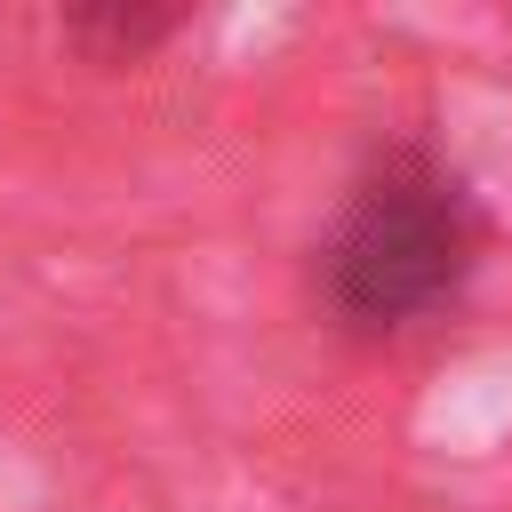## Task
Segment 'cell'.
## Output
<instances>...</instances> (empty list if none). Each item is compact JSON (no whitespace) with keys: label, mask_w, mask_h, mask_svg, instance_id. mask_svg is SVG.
Wrapping results in <instances>:
<instances>
[{"label":"cell","mask_w":512,"mask_h":512,"mask_svg":"<svg viewBox=\"0 0 512 512\" xmlns=\"http://www.w3.org/2000/svg\"><path fill=\"white\" fill-rule=\"evenodd\" d=\"M480 248L472 200L424 152H392L344 208L328 240V304L360 328H400L432 312Z\"/></svg>","instance_id":"obj_1"},{"label":"cell","mask_w":512,"mask_h":512,"mask_svg":"<svg viewBox=\"0 0 512 512\" xmlns=\"http://www.w3.org/2000/svg\"><path fill=\"white\" fill-rule=\"evenodd\" d=\"M168 32H176V16H128V8H80L72 16V40H88L96 64H128V56H144Z\"/></svg>","instance_id":"obj_2"}]
</instances>
